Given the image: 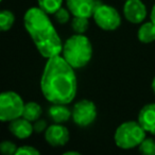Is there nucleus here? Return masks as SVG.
<instances>
[{"label": "nucleus", "instance_id": "1", "mask_svg": "<svg viewBox=\"0 0 155 155\" xmlns=\"http://www.w3.org/2000/svg\"><path fill=\"white\" fill-rule=\"evenodd\" d=\"M73 67L63 56L49 58L41 79L44 97L53 104H68L77 95V77Z\"/></svg>", "mask_w": 155, "mask_h": 155}, {"label": "nucleus", "instance_id": "2", "mask_svg": "<svg viewBox=\"0 0 155 155\" xmlns=\"http://www.w3.org/2000/svg\"><path fill=\"white\" fill-rule=\"evenodd\" d=\"M24 25L38 52L44 58H49L62 52V41L48 14L41 9H29L25 14Z\"/></svg>", "mask_w": 155, "mask_h": 155}, {"label": "nucleus", "instance_id": "3", "mask_svg": "<svg viewBox=\"0 0 155 155\" xmlns=\"http://www.w3.org/2000/svg\"><path fill=\"white\" fill-rule=\"evenodd\" d=\"M63 58L73 68L86 66L93 56V46L83 34H74L69 37L63 45Z\"/></svg>", "mask_w": 155, "mask_h": 155}, {"label": "nucleus", "instance_id": "4", "mask_svg": "<svg viewBox=\"0 0 155 155\" xmlns=\"http://www.w3.org/2000/svg\"><path fill=\"white\" fill-rule=\"evenodd\" d=\"M115 143L118 148L130 150L139 147L146 138V131L136 121H127L117 127L115 132Z\"/></svg>", "mask_w": 155, "mask_h": 155}, {"label": "nucleus", "instance_id": "5", "mask_svg": "<svg viewBox=\"0 0 155 155\" xmlns=\"http://www.w3.org/2000/svg\"><path fill=\"white\" fill-rule=\"evenodd\" d=\"M25 103L21 97L14 91H5L0 95V120L12 121L22 116Z\"/></svg>", "mask_w": 155, "mask_h": 155}, {"label": "nucleus", "instance_id": "6", "mask_svg": "<svg viewBox=\"0 0 155 155\" xmlns=\"http://www.w3.org/2000/svg\"><path fill=\"white\" fill-rule=\"evenodd\" d=\"M94 19L99 28L105 31H114L121 25V17L115 8L99 2L94 13Z\"/></svg>", "mask_w": 155, "mask_h": 155}, {"label": "nucleus", "instance_id": "7", "mask_svg": "<svg viewBox=\"0 0 155 155\" xmlns=\"http://www.w3.org/2000/svg\"><path fill=\"white\" fill-rule=\"evenodd\" d=\"M72 120L79 127H88L97 117V107L95 103L89 100H81L77 102L72 108Z\"/></svg>", "mask_w": 155, "mask_h": 155}, {"label": "nucleus", "instance_id": "8", "mask_svg": "<svg viewBox=\"0 0 155 155\" xmlns=\"http://www.w3.org/2000/svg\"><path fill=\"white\" fill-rule=\"evenodd\" d=\"M68 10L73 16L91 17L100 1L97 0H66Z\"/></svg>", "mask_w": 155, "mask_h": 155}, {"label": "nucleus", "instance_id": "9", "mask_svg": "<svg viewBox=\"0 0 155 155\" xmlns=\"http://www.w3.org/2000/svg\"><path fill=\"white\" fill-rule=\"evenodd\" d=\"M124 16L132 24L143 21L147 16V8L141 0H127L123 7Z\"/></svg>", "mask_w": 155, "mask_h": 155}, {"label": "nucleus", "instance_id": "10", "mask_svg": "<svg viewBox=\"0 0 155 155\" xmlns=\"http://www.w3.org/2000/svg\"><path fill=\"white\" fill-rule=\"evenodd\" d=\"M45 138L50 146L62 147L69 141V132L66 127L61 123H55L45 131Z\"/></svg>", "mask_w": 155, "mask_h": 155}, {"label": "nucleus", "instance_id": "11", "mask_svg": "<svg viewBox=\"0 0 155 155\" xmlns=\"http://www.w3.org/2000/svg\"><path fill=\"white\" fill-rule=\"evenodd\" d=\"M138 122L146 132L155 135V103H149L140 110Z\"/></svg>", "mask_w": 155, "mask_h": 155}, {"label": "nucleus", "instance_id": "12", "mask_svg": "<svg viewBox=\"0 0 155 155\" xmlns=\"http://www.w3.org/2000/svg\"><path fill=\"white\" fill-rule=\"evenodd\" d=\"M9 130L15 137L19 139H26L30 137L34 132L31 121L27 120L24 117H19V118L12 120L9 124Z\"/></svg>", "mask_w": 155, "mask_h": 155}, {"label": "nucleus", "instance_id": "13", "mask_svg": "<svg viewBox=\"0 0 155 155\" xmlns=\"http://www.w3.org/2000/svg\"><path fill=\"white\" fill-rule=\"evenodd\" d=\"M48 115L54 121V123H64L72 116V112H70L65 104H54L49 107Z\"/></svg>", "mask_w": 155, "mask_h": 155}, {"label": "nucleus", "instance_id": "14", "mask_svg": "<svg viewBox=\"0 0 155 155\" xmlns=\"http://www.w3.org/2000/svg\"><path fill=\"white\" fill-rule=\"evenodd\" d=\"M138 39L141 43L149 44L155 41V24L152 21L146 22L139 28L137 33Z\"/></svg>", "mask_w": 155, "mask_h": 155}, {"label": "nucleus", "instance_id": "15", "mask_svg": "<svg viewBox=\"0 0 155 155\" xmlns=\"http://www.w3.org/2000/svg\"><path fill=\"white\" fill-rule=\"evenodd\" d=\"M41 112L43 110H41V107L38 103H36V102H28V103L25 104L21 117L33 122V121L38 120L39 117L41 116Z\"/></svg>", "mask_w": 155, "mask_h": 155}, {"label": "nucleus", "instance_id": "16", "mask_svg": "<svg viewBox=\"0 0 155 155\" xmlns=\"http://www.w3.org/2000/svg\"><path fill=\"white\" fill-rule=\"evenodd\" d=\"M37 2L39 9L49 15V14H54L60 8H62L63 0H37Z\"/></svg>", "mask_w": 155, "mask_h": 155}, {"label": "nucleus", "instance_id": "17", "mask_svg": "<svg viewBox=\"0 0 155 155\" xmlns=\"http://www.w3.org/2000/svg\"><path fill=\"white\" fill-rule=\"evenodd\" d=\"M71 27L77 34H83L86 32L89 27L88 18L82 17V16H74L73 19L71 20Z\"/></svg>", "mask_w": 155, "mask_h": 155}, {"label": "nucleus", "instance_id": "18", "mask_svg": "<svg viewBox=\"0 0 155 155\" xmlns=\"http://www.w3.org/2000/svg\"><path fill=\"white\" fill-rule=\"evenodd\" d=\"M15 20V16L9 10H3L0 13V29L2 31H9Z\"/></svg>", "mask_w": 155, "mask_h": 155}, {"label": "nucleus", "instance_id": "19", "mask_svg": "<svg viewBox=\"0 0 155 155\" xmlns=\"http://www.w3.org/2000/svg\"><path fill=\"white\" fill-rule=\"evenodd\" d=\"M138 148L142 154L155 155V140L152 138H144Z\"/></svg>", "mask_w": 155, "mask_h": 155}, {"label": "nucleus", "instance_id": "20", "mask_svg": "<svg viewBox=\"0 0 155 155\" xmlns=\"http://www.w3.org/2000/svg\"><path fill=\"white\" fill-rule=\"evenodd\" d=\"M17 147L14 142L9 141V140H5L0 143V151L5 155H13L16 154V151H17Z\"/></svg>", "mask_w": 155, "mask_h": 155}, {"label": "nucleus", "instance_id": "21", "mask_svg": "<svg viewBox=\"0 0 155 155\" xmlns=\"http://www.w3.org/2000/svg\"><path fill=\"white\" fill-rule=\"evenodd\" d=\"M53 15L55 17L56 21L62 25L67 24L69 21V19H70V14H69V12L65 8H60Z\"/></svg>", "mask_w": 155, "mask_h": 155}, {"label": "nucleus", "instance_id": "22", "mask_svg": "<svg viewBox=\"0 0 155 155\" xmlns=\"http://www.w3.org/2000/svg\"><path fill=\"white\" fill-rule=\"evenodd\" d=\"M16 155H39V151L31 146L19 147L16 151Z\"/></svg>", "mask_w": 155, "mask_h": 155}, {"label": "nucleus", "instance_id": "23", "mask_svg": "<svg viewBox=\"0 0 155 155\" xmlns=\"http://www.w3.org/2000/svg\"><path fill=\"white\" fill-rule=\"evenodd\" d=\"M33 129H34V132H36V133H41V132L46 131L48 129L47 121L44 120V119H38L33 124Z\"/></svg>", "mask_w": 155, "mask_h": 155}, {"label": "nucleus", "instance_id": "24", "mask_svg": "<svg viewBox=\"0 0 155 155\" xmlns=\"http://www.w3.org/2000/svg\"><path fill=\"white\" fill-rule=\"evenodd\" d=\"M150 17H151V21H152V22H154V24H155V5H153L152 10H151Z\"/></svg>", "mask_w": 155, "mask_h": 155}, {"label": "nucleus", "instance_id": "25", "mask_svg": "<svg viewBox=\"0 0 155 155\" xmlns=\"http://www.w3.org/2000/svg\"><path fill=\"white\" fill-rule=\"evenodd\" d=\"M64 155H80V153L77 151H67L64 153Z\"/></svg>", "mask_w": 155, "mask_h": 155}, {"label": "nucleus", "instance_id": "26", "mask_svg": "<svg viewBox=\"0 0 155 155\" xmlns=\"http://www.w3.org/2000/svg\"><path fill=\"white\" fill-rule=\"evenodd\" d=\"M152 89H153V91H154V94H155V78L153 79V81H152Z\"/></svg>", "mask_w": 155, "mask_h": 155}]
</instances>
